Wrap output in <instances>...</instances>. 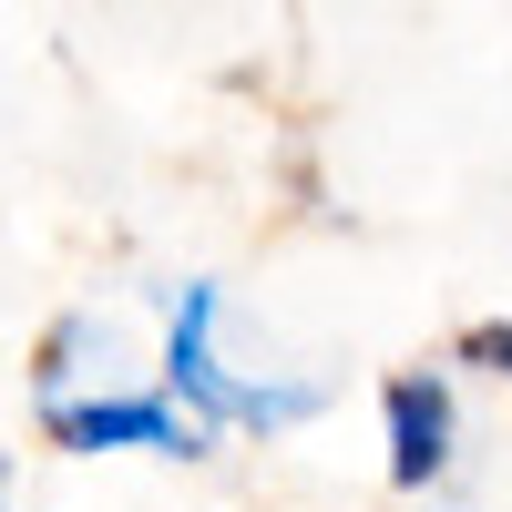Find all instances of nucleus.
<instances>
[{
    "mask_svg": "<svg viewBox=\"0 0 512 512\" xmlns=\"http://www.w3.org/2000/svg\"><path fill=\"white\" fill-rule=\"evenodd\" d=\"M164 390H175L195 420H216V431H297V420L328 410L318 379H236L216 359V287H185L175 297V328H164Z\"/></svg>",
    "mask_w": 512,
    "mask_h": 512,
    "instance_id": "f257e3e1",
    "label": "nucleus"
},
{
    "mask_svg": "<svg viewBox=\"0 0 512 512\" xmlns=\"http://www.w3.org/2000/svg\"><path fill=\"white\" fill-rule=\"evenodd\" d=\"M52 451H154V461H205L216 420H195L175 390H82L41 410Z\"/></svg>",
    "mask_w": 512,
    "mask_h": 512,
    "instance_id": "f03ea898",
    "label": "nucleus"
},
{
    "mask_svg": "<svg viewBox=\"0 0 512 512\" xmlns=\"http://www.w3.org/2000/svg\"><path fill=\"white\" fill-rule=\"evenodd\" d=\"M379 410H390V482H400V492H431V482L451 472V441H461L451 379H441V369H400Z\"/></svg>",
    "mask_w": 512,
    "mask_h": 512,
    "instance_id": "7ed1b4c3",
    "label": "nucleus"
},
{
    "mask_svg": "<svg viewBox=\"0 0 512 512\" xmlns=\"http://www.w3.org/2000/svg\"><path fill=\"white\" fill-rule=\"evenodd\" d=\"M31 390H41V410H52V400H82V390H123V338H113L93 308L62 318L52 338H41V379H31Z\"/></svg>",
    "mask_w": 512,
    "mask_h": 512,
    "instance_id": "20e7f679",
    "label": "nucleus"
},
{
    "mask_svg": "<svg viewBox=\"0 0 512 512\" xmlns=\"http://www.w3.org/2000/svg\"><path fill=\"white\" fill-rule=\"evenodd\" d=\"M461 359H472V369H492V379H512V318H482L472 338H461Z\"/></svg>",
    "mask_w": 512,
    "mask_h": 512,
    "instance_id": "39448f33",
    "label": "nucleus"
},
{
    "mask_svg": "<svg viewBox=\"0 0 512 512\" xmlns=\"http://www.w3.org/2000/svg\"><path fill=\"white\" fill-rule=\"evenodd\" d=\"M0 512H11V461H0Z\"/></svg>",
    "mask_w": 512,
    "mask_h": 512,
    "instance_id": "423d86ee",
    "label": "nucleus"
}]
</instances>
